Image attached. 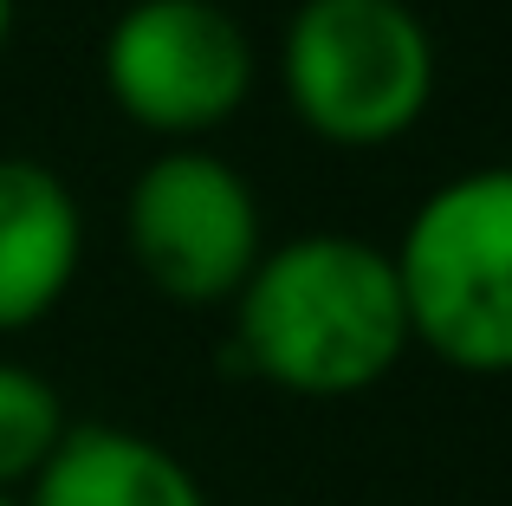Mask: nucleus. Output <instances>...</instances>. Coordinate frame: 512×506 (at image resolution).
<instances>
[{
	"instance_id": "2",
	"label": "nucleus",
	"mask_w": 512,
	"mask_h": 506,
	"mask_svg": "<svg viewBox=\"0 0 512 506\" xmlns=\"http://www.w3.org/2000/svg\"><path fill=\"white\" fill-rule=\"evenodd\" d=\"M396 260L409 344L467 377L512 370V169L454 176L415 208Z\"/></svg>"
},
{
	"instance_id": "4",
	"label": "nucleus",
	"mask_w": 512,
	"mask_h": 506,
	"mask_svg": "<svg viewBox=\"0 0 512 506\" xmlns=\"http://www.w3.org/2000/svg\"><path fill=\"white\" fill-rule=\"evenodd\" d=\"M117 111L156 137H208L247 104L253 46L221 0H130L104 39Z\"/></svg>"
},
{
	"instance_id": "9",
	"label": "nucleus",
	"mask_w": 512,
	"mask_h": 506,
	"mask_svg": "<svg viewBox=\"0 0 512 506\" xmlns=\"http://www.w3.org/2000/svg\"><path fill=\"white\" fill-rule=\"evenodd\" d=\"M7 26H13V0H0V46H7Z\"/></svg>"
},
{
	"instance_id": "10",
	"label": "nucleus",
	"mask_w": 512,
	"mask_h": 506,
	"mask_svg": "<svg viewBox=\"0 0 512 506\" xmlns=\"http://www.w3.org/2000/svg\"><path fill=\"white\" fill-rule=\"evenodd\" d=\"M0 506H20V500H13V494H0Z\"/></svg>"
},
{
	"instance_id": "6",
	"label": "nucleus",
	"mask_w": 512,
	"mask_h": 506,
	"mask_svg": "<svg viewBox=\"0 0 512 506\" xmlns=\"http://www.w3.org/2000/svg\"><path fill=\"white\" fill-rule=\"evenodd\" d=\"M85 253L78 202L46 163L0 156V331H26L65 299Z\"/></svg>"
},
{
	"instance_id": "1",
	"label": "nucleus",
	"mask_w": 512,
	"mask_h": 506,
	"mask_svg": "<svg viewBox=\"0 0 512 506\" xmlns=\"http://www.w3.org/2000/svg\"><path fill=\"white\" fill-rule=\"evenodd\" d=\"M234 351L253 377L312 403L383 383L409 351L396 260L350 234H305L260 253L234 292Z\"/></svg>"
},
{
	"instance_id": "5",
	"label": "nucleus",
	"mask_w": 512,
	"mask_h": 506,
	"mask_svg": "<svg viewBox=\"0 0 512 506\" xmlns=\"http://www.w3.org/2000/svg\"><path fill=\"white\" fill-rule=\"evenodd\" d=\"M124 228L150 286L182 305L234 299L260 266V202L240 182V169L195 143L163 150L137 176Z\"/></svg>"
},
{
	"instance_id": "3",
	"label": "nucleus",
	"mask_w": 512,
	"mask_h": 506,
	"mask_svg": "<svg viewBox=\"0 0 512 506\" xmlns=\"http://www.w3.org/2000/svg\"><path fill=\"white\" fill-rule=\"evenodd\" d=\"M279 72L299 124L344 150L396 143L435 98V46L409 0H305Z\"/></svg>"
},
{
	"instance_id": "8",
	"label": "nucleus",
	"mask_w": 512,
	"mask_h": 506,
	"mask_svg": "<svg viewBox=\"0 0 512 506\" xmlns=\"http://www.w3.org/2000/svg\"><path fill=\"white\" fill-rule=\"evenodd\" d=\"M65 429L72 422H65L59 390L26 364H0V494L33 481Z\"/></svg>"
},
{
	"instance_id": "7",
	"label": "nucleus",
	"mask_w": 512,
	"mask_h": 506,
	"mask_svg": "<svg viewBox=\"0 0 512 506\" xmlns=\"http://www.w3.org/2000/svg\"><path fill=\"white\" fill-rule=\"evenodd\" d=\"M20 506H208V494L163 442L117 422H78L26 481Z\"/></svg>"
}]
</instances>
